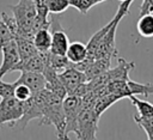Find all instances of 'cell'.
I'll return each instance as SVG.
<instances>
[{"label":"cell","instance_id":"obj_1","mask_svg":"<svg viewBox=\"0 0 153 140\" xmlns=\"http://www.w3.org/2000/svg\"><path fill=\"white\" fill-rule=\"evenodd\" d=\"M39 124H53L56 129L59 139H65L66 117L63 110V98L48 90L47 98L43 106V115L39 120Z\"/></svg>","mask_w":153,"mask_h":140},{"label":"cell","instance_id":"obj_2","mask_svg":"<svg viewBox=\"0 0 153 140\" xmlns=\"http://www.w3.org/2000/svg\"><path fill=\"white\" fill-rule=\"evenodd\" d=\"M134 0H124L121 1V5L118 6V10L116 12V14L114 16V23L110 26V29L108 30V32L104 35V37L102 38L98 49L96 51V56L94 59L98 57H109L112 59L114 56L117 55V49H116V43H115V38H116V30L117 26L120 24V22L123 19V17L126 14H128L129 12V7L131 5Z\"/></svg>","mask_w":153,"mask_h":140},{"label":"cell","instance_id":"obj_3","mask_svg":"<svg viewBox=\"0 0 153 140\" xmlns=\"http://www.w3.org/2000/svg\"><path fill=\"white\" fill-rule=\"evenodd\" d=\"M13 17L18 25L17 36L33 38V22L37 16L36 7L32 0H19L16 5H10ZM16 36V37H17ZM14 37V38H16Z\"/></svg>","mask_w":153,"mask_h":140},{"label":"cell","instance_id":"obj_4","mask_svg":"<svg viewBox=\"0 0 153 140\" xmlns=\"http://www.w3.org/2000/svg\"><path fill=\"white\" fill-rule=\"evenodd\" d=\"M47 93H48V89H43L36 93H32V96L26 99L24 103V111L22 117L13 124L12 128L16 129H25V127L29 124L30 121L32 120H41L42 115H43V106H44V102L47 98Z\"/></svg>","mask_w":153,"mask_h":140},{"label":"cell","instance_id":"obj_5","mask_svg":"<svg viewBox=\"0 0 153 140\" xmlns=\"http://www.w3.org/2000/svg\"><path fill=\"white\" fill-rule=\"evenodd\" d=\"M99 115L96 112L94 108H81L78 117V139H96L98 129Z\"/></svg>","mask_w":153,"mask_h":140},{"label":"cell","instance_id":"obj_6","mask_svg":"<svg viewBox=\"0 0 153 140\" xmlns=\"http://www.w3.org/2000/svg\"><path fill=\"white\" fill-rule=\"evenodd\" d=\"M81 97L75 95H67L63 98V110L66 117V128H65V139H68L69 133L76 135L78 132V117L81 111Z\"/></svg>","mask_w":153,"mask_h":140},{"label":"cell","instance_id":"obj_7","mask_svg":"<svg viewBox=\"0 0 153 140\" xmlns=\"http://www.w3.org/2000/svg\"><path fill=\"white\" fill-rule=\"evenodd\" d=\"M24 111V103L18 101L14 96L1 98L0 101V127L5 123L8 124L10 128L22 117Z\"/></svg>","mask_w":153,"mask_h":140},{"label":"cell","instance_id":"obj_8","mask_svg":"<svg viewBox=\"0 0 153 140\" xmlns=\"http://www.w3.org/2000/svg\"><path fill=\"white\" fill-rule=\"evenodd\" d=\"M60 14H51L50 26L49 30L51 32V44H50V51L54 54L66 55L67 48L69 45V39L66 34V30L62 28L60 23Z\"/></svg>","mask_w":153,"mask_h":140},{"label":"cell","instance_id":"obj_9","mask_svg":"<svg viewBox=\"0 0 153 140\" xmlns=\"http://www.w3.org/2000/svg\"><path fill=\"white\" fill-rule=\"evenodd\" d=\"M0 50L2 53V62L0 65V79H2L5 74L14 71V67L19 62L20 57L14 39H11Z\"/></svg>","mask_w":153,"mask_h":140},{"label":"cell","instance_id":"obj_10","mask_svg":"<svg viewBox=\"0 0 153 140\" xmlns=\"http://www.w3.org/2000/svg\"><path fill=\"white\" fill-rule=\"evenodd\" d=\"M57 75H59L60 81L65 86L67 95H71L80 84L87 81L85 73L82 71H80L79 68H76L75 66H71V67L63 69Z\"/></svg>","mask_w":153,"mask_h":140},{"label":"cell","instance_id":"obj_11","mask_svg":"<svg viewBox=\"0 0 153 140\" xmlns=\"http://www.w3.org/2000/svg\"><path fill=\"white\" fill-rule=\"evenodd\" d=\"M17 84H24L26 85L32 93H36L43 89H47V81L43 75V73L38 72H22L20 77L14 81Z\"/></svg>","mask_w":153,"mask_h":140},{"label":"cell","instance_id":"obj_12","mask_svg":"<svg viewBox=\"0 0 153 140\" xmlns=\"http://www.w3.org/2000/svg\"><path fill=\"white\" fill-rule=\"evenodd\" d=\"M135 67V63L133 61L128 62L122 57H118V63L115 68L112 69H108L105 73V77L108 79V81H112V80H128L129 79V72Z\"/></svg>","mask_w":153,"mask_h":140},{"label":"cell","instance_id":"obj_13","mask_svg":"<svg viewBox=\"0 0 153 140\" xmlns=\"http://www.w3.org/2000/svg\"><path fill=\"white\" fill-rule=\"evenodd\" d=\"M45 67L44 60L42 59L41 54L37 53L33 56H30L27 59L24 60H19V62L17 63V66L14 67V71H19V72H38V73H43Z\"/></svg>","mask_w":153,"mask_h":140},{"label":"cell","instance_id":"obj_14","mask_svg":"<svg viewBox=\"0 0 153 140\" xmlns=\"http://www.w3.org/2000/svg\"><path fill=\"white\" fill-rule=\"evenodd\" d=\"M66 56L73 65H76V63L84 61L87 56L86 44H84L82 42H76V41L69 43L67 51H66Z\"/></svg>","mask_w":153,"mask_h":140},{"label":"cell","instance_id":"obj_15","mask_svg":"<svg viewBox=\"0 0 153 140\" xmlns=\"http://www.w3.org/2000/svg\"><path fill=\"white\" fill-rule=\"evenodd\" d=\"M17 48H18V53H19V57L20 60L27 59L30 56H33L38 53L37 48L33 44V41L31 38H26V37H22V36H17L14 38Z\"/></svg>","mask_w":153,"mask_h":140},{"label":"cell","instance_id":"obj_16","mask_svg":"<svg viewBox=\"0 0 153 140\" xmlns=\"http://www.w3.org/2000/svg\"><path fill=\"white\" fill-rule=\"evenodd\" d=\"M33 44L37 48L38 51H47L50 50V44H51V32L49 28H43L39 29L35 32L33 35Z\"/></svg>","mask_w":153,"mask_h":140},{"label":"cell","instance_id":"obj_17","mask_svg":"<svg viewBox=\"0 0 153 140\" xmlns=\"http://www.w3.org/2000/svg\"><path fill=\"white\" fill-rule=\"evenodd\" d=\"M136 29L141 37H153V13L141 14L136 23Z\"/></svg>","mask_w":153,"mask_h":140},{"label":"cell","instance_id":"obj_18","mask_svg":"<svg viewBox=\"0 0 153 140\" xmlns=\"http://www.w3.org/2000/svg\"><path fill=\"white\" fill-rule=\"evenodd\" d=\"M129 99L131 101V104L136 108L139 116H142V117L153 116V104H152V103H149V102H147V101L139 99L135 95L129 96Z\"/></svg>","mask_w":153,"mask_h":140},{"label":"cell","instance_id":"obj_19","mask_svg":"<svg viewBox=\"0 0 153 140\" xmlns=\"http://www.w3.org/2000/svg\"><path fill=\"white\" fill-rule=\"evenodd\" d=\"M129 91H130V96L131 95H141L143 97L151 96L153 95V84H142V83H137V81H133L130 79L127 80Z\"/></svg>","mask_w":153,"mask_h":140},{"label":"cell","instance_id":"obj_20","mask_svg":"<svg viewBox=\"0 0 153 140\" xmlns=\"http://www.w3.org/2000/svg\"><path fill=\"white\" fill-rule=\"evenodd\" d=\"M49 66H51L57 73L62 72L63 69L71 67V66H74L68 59L66 55H60V54H54L50 51V56H49V62H48Z\"/></svg>","mask_w":153,"mask_h":140},{"label":"cell","instance_id":"obj_21","mask_svg":"<svg viewBox=\"0 0 153 140\" xmlns=\"http://www.w3.org/2000/svg\"><path fill=\"white\" fill-rule=\"evenodd\" d=\"M134 121L145 130L147 138L149 140H153V116L142 117L139 115H134Z\"/></svg>","mask_w":153,"mask_h":140},{"label":"cell","instance_id":"obj_22","mask_svg":"<svg viewBox=\"0 0 153 140\" xmlns=\"http://www.w3.org/2000/svg\"><path fill=\"white\" fill-rule=\"evenodd\" d=\"M47 5L51 14H61L71 6L69 0H47Z\"/></svg>","mask_w":153,"mask_h":140},{"label":"cell","instance_id":"obj_23","mask_svg":"<svg viewBox=\"0 0 153 140\" xmlns=\"http://www.w3.org/2000/svg\"><path fill=\"white\" fill-rule=\"evenodd\" d=\"M69 5L81 14H86L93 6H96V2L94 0H69Z\"/></svg>","mask_w":153,"mask_h":140},{"label":"cell","instance_id":"obj_24","mask_svg":"<svg viewBox=\"0 0 153 140\" xmlns=\"http://www.w3.org/2000/svg\"><path fill=\"white\" fill-rule=\"evenodd\" d=\"M32 96L31 90L24 85V84H17L14 83V97L20 101V102H25L26 99H29Z\"/></svg>","mask_w":153,"mask_h":140},{"label":"cell","instance_id":"obj_25","mask_svg":"<svg viewBox=\"0 0 153 140\" xmlns=\"http://www.w3.org/2000/svg\"><path fill=\"white\" fill-rule=\"evenodd\" d=\"M14 96V83H5L0 79V98Z\"/></svg>","mask_w":153,"mask_h":140},{"label":"cell","instance_id":"obj_26","mask_svg":"<svg viewBox=\"0 0 153 140\" xmlns=\"http://www.w3.org/2000/svg\"><path fill=\"white\" fill-rule=\"evenodd\" d=\"M145 13H153V0H143L140 7V16Z\"/></svg>","mask_w":153,"mask_h":140},{"label":"cell","instance_id":"obj_27","mask_svg":"<svg viewBox=\"0 0 153 140\" xmlns=\"http://www.w3.org/2000/svg\"><path fill=\"white\" fill-rule=\"evenodd\" d=\"M104 1H106V0H94L96 5H98V4H100V2H104Z\"/></svg>","mask_w":153,"mask_h":140},{"label":"cell","instance_id":"obj_28","mask_svg":"<svg viewBox=\"0 0 153 140\" xmlns=\"http://www.w3.org/2000/svg\"><path fill=\"white\" fill-rule=\"evenodd\" d=\"M120 1H124V0H120Z\"/></svg>","mask_w":153,"mask_h":140}]
</instances>
